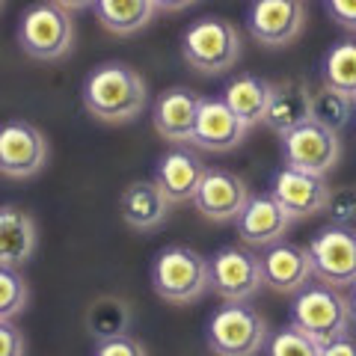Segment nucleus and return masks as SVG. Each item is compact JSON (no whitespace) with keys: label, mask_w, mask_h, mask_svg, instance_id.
<instances>
[{"label":"nucleus","mask_w":356,"mask_h":356,"mask_svg":"<svg viewBox=\"0 0 356 356\" xmlns=\"http://www.w3.org/2000/svg\"><path fill=\"white\" fill-rule=\"evenodd\" d=\"M350 116H353V98L350 95H344L327 83L312 89V122H318V125L339 134L341 128H348Z\"/></svg>","instance_id":"nucleus-26"},{"label":"nucleus","mask_w":356,"mask_h":356,"mask_svg":"<svg viewBox=\"0 0 356 356\" xmlns=\"http://www.w3.org/2000/svg\"><path fill=\"white\" fill-rule=\"evenodd\" d=\"M312 119V89L306 81H282L273 83V95L264 113V125L273 134H288Z\"/></svg>","instance_id":"nucleus-21"},{"label":"nucleus","mask_w":356,"mask_h":356,"mask_svg":"<svg viewBox=\"0 0 356 356\" xmlns=\"http://www.w3.org/2000/svg\"><path fill=\"white\" fill-rule=\"evenodd\" d=\"M250 196L252 193L247 191L243 178H238L229 170H220V166H208L202 175V184H199V191L193 196V205L205 220L229 222V220H238Z\"/></svg>","instance_id":"nucleus-13"},{"label":"nucleus","mask_w":356,"mask_h":356,"mask_svg":"<svg viewBox=\"0 0 356 356\" xmlns=\"http://www.w3.org/2000/svg\"><path fill=\"white\" fill-rule=\"evenodd\" d=\"M89 116L107 125H122L143 113L149 102V86L137 69L125 63H102L86 74L81 89Z\"/></svg>","instance_id":"nucleus-1"},{"label":"nucleus","mask_w":356,"mask_h":356,"mask_svg":"<svg viewBox=\"0 0 356 356\" xmlns=\"http://www.w3.org/2000/svg\"><path fill=\"white\" fill-rule=\"evenodd\" d=\"M312 276L332 288L356 285V229L330 222L309 241Z\"/></svg>","instance_id":"nucleus-7"},{"label":"nucleus","mask_w":356,"mask_h":356,"mask_svg":"<svg viewBox=\"0 0 356 356\" xmlns=\"http://www.w3.org/2000/svg\"><path fill=\"white\" fill-rule=\"evenodd\" d=\"M95 18L116 36L140 33L158 13L154 0H95Z\"/></svg>","instance_id":"nucleus-23"},{"label":"nucleus","mask_w":356,"mask_h":356,"mask_svg":"<svg viewBox=\"0 0 356 356\" xmlns=\"http://www.w3.org/2000/svg\"><path fill=\"white\" fill-rule=\"evenodd\" d=\"M353 104H356V95H353Z\"/></svg>","instance_id":"nucleus-38"},{"label":"nucleus","mask_w":356,"mask_h":356,"mask_svg":"<svg viewBox=\"0 0 356 356\" xmlns=\"http://www.w3.org/2000/svg\"><path fill=\"white\" fill-rule=\"evenodd\" d=\"M247 131L250 128L235 116V110L222 98H202L191 146L202 152H232L243 143Z\"/></svg>","instance_id":"nucleus-16"},{"label":"nucleus","mask_w":356,"mask_h":356,"mask_svg":"<svg viewBox=\"0 0 356 356\" xmlns=\"http://www.w3.org/2000/svg\"><path fill=\"white\" fill-rule=\"evenodd\" d=\"M321 356H356V339L350 332H344V336L321 344Z\"/></svg>","instance_id":"nucleus-33"},{"label":"nucleus","mask_w":356,"mask_h":356,"mask_svg":"<svg viewBox=\"0 0 356 356\" xmlns=\"http://www.w3.org/2000/svg\"><path fill=\"white\" fill-rule=\"evenodd\" d=\"M282 158L285 166H294V170L312 175H327L330 170H336L341 158L339 134L309 119L294 131L282 134Z\"/></svg>","instance_id":"nucleus-8"},{"label":"nucleus","mask_w":356,"mask_h":356,"mask_svg":"<svg viewBox=\"0 0 356 356\" xmlns=\"http://www.w3.org/2000/svg\"><path fill=\"white\" fill-rule=\"evenodd\" d=\"M270 95H273V83L270 81H264V77H259V74L243 72V74L229 77L220 98L235 110V116L243 122V125L252 128V125H259V122H264Z\"/></svg>","instance_id":"nucleus-22"},{"label":"nucleus","mask_w":356,"mask_h":356,"mask_svg":"<svg viewBox=\"0 0 356 356\" xmlns=\"http://www.w3.org/2000/svg\"><path fill=\"white\" fill-rule=\"evenodd\" d=\"M324 214H330L336 226H350L356 220V187H336V191H330Z\"/></svg>","instance_id":"nucleus-29"},{"label":"nucleus","mask_w":356,"mask_h":356,"mask_svg":"<svg viewBox=\"0 0 356 356\" xmlns=\"http://www.w3.org/2000/svg\"><path fill=\"white\" fill-rule=\"evenodd\" d=\"M152 288L166 303H193L211 288V264L191 247H166L152 261Z\"/></svg>","instance_id":"nucleus-4"},{"label":"nucleus","mask_w":356,"mask_h":356,"mask_svg":"<svg viewBox=\"0 0 356 356\" xmlns=\"http://www.w3.org/2000/svg\"><path fill=\"white\" fill-rule=\"evenodd\" d=\"M0 9H3V0H0Z\"/></svg>","instance_id":"nucleus-37"},{"label":"nucleus","mask_w":356,"mask_h":356,"mask_svg":"<svg viewBox=\"0 0 356 356\" xmlns=\"http://www.w3.org/2000/svg\"><path fill=\"white\" fill-rule=\"evenodd\" d=\"M18 44L33 60L54 63L63 60L74 48V21L69 9L54 0H39L21 13L18 21Z\"/></svg>","instance_id":"nucleus-5"},{"label":"nucleus","mask_w":356,"mask_h":356,"mask_svg":"<svg viewBox=\"0 0 356 356\" xmlns=\"http://www.w3.org/2000/svg\"><path fill=\"white\" fill-rule=\"evenodd\" d=\"M261 276L264 285L273 288L280 294H294L312 280V261H309V250L297 247L291 241H276L270 247L261 250Z\"/></svg>","instance_id":"nucleus-17"},{"label":"nucleus","mask_w":356,"mask_h":356,"mask_svg":"<svg viewBox=\"0 0 356 356\" xmlns=\"http://www.w3.org/2000/svg\"><path fill=\"white\" fill-rule=\"evenodd\" d=\"M306 27L303 0H252L247 9L250 36L264 48H285Z\"/></svg>","instance_id":"nucleus-11"},{"label":"nucleus","mask_w":356,"mask_h":356,"mask_svg":"<svg viewBox=\"0 0 356 356\" xmlns=\"http://www.w3.org/2000/svg\"><path fill=\"white\" fill-rule=\"evenodd\" d=\"M0 356H27V339L13 321H0Z\"/></svg>","instance_id":"nucleus-31"},{"label":"nucleus","mask_w":356,"mask_h":356,"mask_svg":"<svg viewBox=\"0 0 356 356\" xmlns=\"http://www.w3.org/2000/svg\"><path fill=\"white\" fill-rule=\"evenodd\" d=\"M199 0H154L158 13H181V9H191Z\"/></svg>","instance_id":"nucleus-34"},{"label":"nucleus","mask_w":356,"mask_h":356,"mask_svg":"<svg viewBox=\"0 0 356 356\" xmlns=\"http://www.w3.org/2000/svg\"><path fill=\"white\" fill-rule=\"evenodd\" d=\"M170 199L158 187V181H131L119 199V214L137 232H154L161 229L170 217Z\"/></svg>","instance_id":"nucleus-19"},{"label":"nucleus","mask_w":356,"mask_h":356,"mask_svg":"<svg viewBox=\"0 0 356 356\" xmlns=\"http://www.w3.org/2000/svg\"><path fill=\"white\" fill-rule=\"evenodd\" d=\"M348 300H350V318H353V324H356V285H353V294Z\"/></svg>","instance_id":"nucleus-36"},{"label":"nucleus","mask_w":356,"mask_h":356,"mask_svg":"<svg viewBox=\"0 0 356 356\" xmlns=\"http://www.w3.org/2000/svg\"><path fill=\"white\" fill-rule=\"evenodd\" d=\"M267 321L250 303H226L208 321V348L214 356H259L267 344Z\"/></svg>","instance_id":"nucleus-6"},{"label":"nucleus","mask_w":356,"mask_h":356,"mask_svg":"<svg viewBox=\"0 0 356 356\" xmlns=\"http://www.w3.org/2000/svg\"><path fill=\"white\" fill-rule=\"evenodd\" d=\"M332 187L324 181V175H312L294 166H282L270 178V193L276 202L285 208V214L291 220H309L324 214L327 199Z\"/></svg>","instance_id":"nucleus-12"},{"label":"nucleus","mask_w":356,"mask_h":356,"mask_svg":"<svg viewBox=\"0 0 356 356\" xmlns=\"http://www.w3.org/2000/svg\"><path fill=\"white\" fill-rule=\"evenodd\" d=\"M211 264V288L226 303H247L261 291V259L247 247H222Z\"/></svg>","instance_id":"nucleus-9"},{"label":"nucleus","mask_w":356,"mask_h":356,"mask_svg":"<svg viewBox=\"0 0 356 356\" xmlns=\"http://www.w3.org/2000/svg\"><path fill=\"white\" fill-rule=\"evenodd\" d=\"M321 83L339 89L344 95H356V39L336 42L321 63Z\"/></svg>","instance_id":"nucleus-24"},{"label":"nucleus","mask_w":356,"mask_h":356,"mask_svg":"<svg viewBox=\"0 0 356 356\" xmlns=\"http://www.w3.org/2000/svg\"><path fill=\"white\" fill-rule=\"evenodd\" d=\"M202 98L205 95H199L187 86H172V89H166V92H161L158 102H154V107H152L154 131H158L163 140L178 143V146L191 143L199 107H202Z\"/></svg>","instance_id":"nucleus-15"},{"label":"nucleus","mask_w":356,"mask_h":356,"mask_svg":"<svg viewBox=\"0 0 356 356\" xmlns=\"http://www.w3.org/2000/svg\"><path fill=\"white\" fill-rule=\"evenodd\" d=\"M86 327L98 341L122 336L131 327V306L119 297H98L86 312Z\"/></svg>","instance_id":"nucleus-25"},{"label":"nucleus","mask_w":356,"mask_h":356,"mask_svg":"<svg viewBox=\"0 0 356 356\" xmlns=\"http://www.w3.org/2000/svg\"><path fill=\"white\" fill-rule=\"evenodd\" d=\"M241 33L226 18H199L181 36V57L199 74H226L241 60Z\"/></svg>","instance_id":"nucleus-3"},{"label":"nucleus","mask_w":356,"mask_h":356,"mask_svg":"<svg viewBox=\"0 0 356 356\" xmlns=\"http://www.w3.org/2000/svg\"><path fill=\"white\" fill-rule=\"evenodd\" d=\"M39 243L36 220L18 205H0V264L21 267L33 259Z\"/></svg>","instance_id":"nucleus-20"},{"label":"nucleus","mask_w":356,"mask_h":356,"mask_svg":"<svg viewBox=\"0 0 356 356\" xmlns=\"http://www.w3.org/2000/svg\"><path fill=\"white\" fill-rule=\"evenodd\" d=\"M92 356H149V353H146V348H143V341L128 336V332H122V336L98 341Z\"/></svg>","instance_id":"nucleus-30"},{"label":"nucleus","mask_w":356,"mask_h":356,"mask_svg":"<svg viewBox=\"0 0 356 356\" xmlns=\"http://www.w3.org/2000/svg\"><path fill=\"white\" fill-rule=\"evenodd\" d=\"M291 327L300 330L312 341L327 344L332 339L350 332V300L344 297L339 288L332 285H303L300 291H294L291 312H288Z\"/></svg>","instance_id":"nucleus-2"},{"label":"nucleus","mask_w":356,"mask_h":356,"mask_svg":"<svg viewBox=\"0 0 356 356\" xmlns=\"http://www.w3.org/2000/svg\"><path fill=\"white\" fill-rule=\"evenodd\" d=\"M324 9L332 18V24L356 33V0H324Z\"/></svg>","instance_id":"nucleus-32"},{"label":"nucleus","mask_w":356,"mask_h":356,"mask_svg":"<svg viewBox=\"0 0 356 356\" xmlns=\"http://www.w3.org/2000/svg\"><path fill=\"white\" fill-rule=\"evenodd\" d=\"M54 3L63 6V9H69V13H81V9L95 6V0H54Z\"/></svg>","instance_id":"nucleus-35"},{"label":"nucleus","mask_w":356,"mask_h":356,"mask_svg":"<svg viewBox=\"0 0 356 356\" xmlns=\"http://www.w3.org/2000/svg\"><path fill=\"white\" fill-rule=\"evenodd\" d=\"M48 137L27 119H9L0 125V175L30 178L48 163Z\"/></svg>","instance_id":"nucleus-10"},{"label":"nucleus","mask_w":356,"mask_h":356,"mask_svg":"<svg viewBox=\"0 0 356 356\" xmlns=\"http://www.w3.org/2000/svg\"><path fill=\"white\" fill-rule=\"evenodd\" d=\"M208 166L202 163V158L193 149L175 146L158 161V170H154V181L166 193L170 202H193V196L202 184Z\"/></svg>","instance_id":"nucleus-18"},{"label":"nucleus","mask_w":356,"mask_h":356,"mask_svg":"<svg viewBox=\"0 0 356 356\" xmlns=\"http://www.w3.org/2000/svg\"><path fill=\"white\" fill-rule=\"evenodd\" d=\"M30 303L27 280L18 273V267L0 264V321H13Z\"/></svg>","instance_id":"nucleus-27"},{"label":"nucleus","mask_w":356,"mask_h":356,"mask_svg":"<svg viewBox=\"0 0 356 356\" xmlns=\"http://www.w3.org/2000/svg\"><path fill=\"white\" fill-rule=\"evenodd\" d=\"M264 356H321V344L312 341L309 336H303L300 330H294L288 324L280 332L267 336Z\"/></svg>","instance_id":"nucleus-28"},{"label":"nucleus","mask_w":356,"mask_h":356,"mask_svg":"<svg viewBox=\"0 0 356 356\" xmlns=\"http://www.w3.org/2000/svg\"><path fill=\"white\" fill-rule=\"evenodd\" d=\"M288 226H291V217L285 214V208L276 202L270 193L250 196L235 220L238 238L252 250H264V247H270V243L282 241Z\"/></svg>","instance_id":"nucleus-14"}]
</instances>
